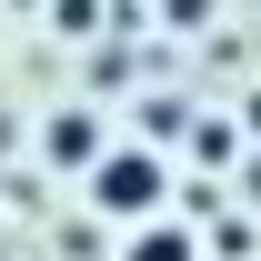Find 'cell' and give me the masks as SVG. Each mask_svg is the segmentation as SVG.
Here are the masks:
<instances>
[{
    "label": "cell",
    "mask_w": 261,
    "mask_h": 261,
    "mask_svg": "<svg viewBox=\"0 0 261 261\" xmlns=\"http://www.w3.org/2000/svg\"><path fill=\"white\" fill-rule=\"evenodd\" d=\"M81 191H91L100 221H151L171 201V161L151 151V141H100V161L81 171Z\"/></svg>",
    "instance_id": "obj_1"
},
{
    "label": "cell",
    "mask_w": 261,
    "mask_h": 261,
    "mask_svg": "<svg viewBox=\"0 0 261 261\" xmlns=\"http://www.w3.org/2000/svg\"><path fill=\"white\" fill-rule=\"evenodd\" d=\"M10 10H31V0H10Z\"/></svg>",
    "instance_id": "obj_7"
},
{
    "label": "cell",
    "mask_w": 261,
    "mask_h": 261,
    "mask_svg": "<svg viewBox=\"0 0 261 261\" xmlns=\"http://www.w3.org/2000/svg\"><path fill=\"white\" fill-rule=\"evenodd\" d=\"M251 10H261V0H251Z\"/></svg>",
    "instance_id": "obj_8"
},
{
    "label": "cell",
    "mask_w": 261,
    "mask_h": 261,
    "mask_svg": "<svg viewBox=\"0 0 261 261\" xmlns=\"http://www.w3.org/2000/svg\"><path fill=\"white\" fill-rule=\"evenodd\" d=\"M40 151H50L61 171H91V161H100V121H91V111H50V130H40Z\"/></svg>",
    "instance_id": "obj_3"
},
{
    "label": "cell",
    "mask_w": 261,
    "mask_h": 261,
    "mask_svg": "<svg viewBox=\"0 0 261 261\" xmlns=\"http://www.w3.org/2000/svg\"><path fill=\"white\" fill-rule=\"evenodd\" d=\"M50 20L61 31H100V0H50Z\"/></svg>",
    "instance_id": "obj_4"
},
{
    "label": "cell",
    "mask_w": 261,
    "mask_h": 261,
    "mask_svg": "<svg viewBox=\"0 0 261 261\" xmlns=\"http://www.w3.org/2000/svg\"><path fill=\"white\" fill-rule=\"evenodd\" d=\"M171 20H181V31H201V20H211V0H161Z\"/></svg>",
    "instance_id": "obj_5"
},
{
    "label": "cell",
    "mask_w": 261,
    "mask_h": 261,
    "mask_svg": "<svg viewBox=\"0 0 261 261\" xmlns=\"http://www.w3.org/2000/svg\"><path fill=\"white\" fill-rule=\"evenodd\" d=\"M241 191H251V201H261V161H251V171H241Z\"/></svg>",
    "instance_id": "obj_6"
},
{
    "label": "cell",
    "mask_w": 261,
    "mask_h": 261,
    "mask_svg": "<svg viewBox=\"0 0 261 261\" xmlns=\"http://www.w3.org/2000/svg\"><path fill=\"white\" fill-rule=\"evenodd\" d=\"M121 261H201V241H191V221H171V211H151V221H130Z\"/></svg>",
    "instance_id": "obj_2"
}]
</instances>
